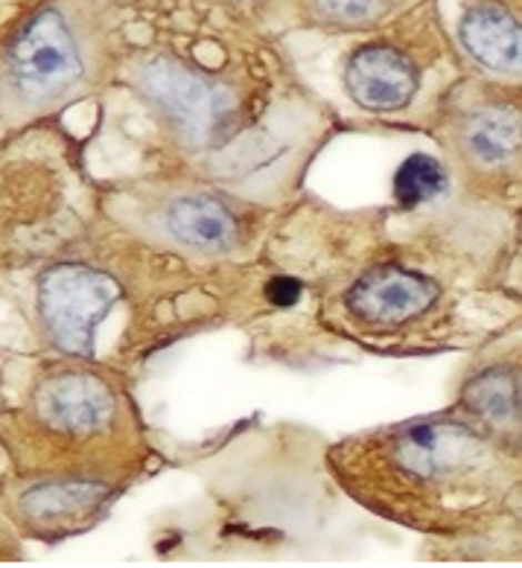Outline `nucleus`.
<instances>
[{
	"mask_svg": "<svg viewBox=\"0 0 522 568\" xmlns=\"http://www.w3.org/2000/svg\"><path fill=\"white\" fill-rule=\"evenodd\" d=\"M328 464L357 501L421 528L482 510L508 478L491 440L461 423H412L351 437L330 449Z\"/></svg>",
	"mask_w": 522,
	"mask_h": 568,
	"instance_id": "1",
	"label": "nucleus"
},
{
	"mask_svg": "<svg viewBox=\"0 0 522 568\" xmlns=\"http://www.w3.org/2000/svg\"><path fill=\"white\" fill-rule=\"evenodd\" d=\"M446 149L482 184L522 181V100L511 94L461 97L446 114Z\"/></svg>",
	"mask_w": 522,
	"mask_h": 568,
	"instance_id": "2",
	"label": "nucleus"
},
{
	"mask_svg": "<svg viewBox=\"0 0 522 568\" xmlns=\"http://www.w3.org/2000/svg\"><path fill=\"white\" fill-rule=\"evenodd\" d=\"M143 88L149 100L164 111V118H170L175 132L199 146L225 138L240 114V102L225 85L170 59H158L143 68Z\"/></svg>",
	"mask_w": 522,
	"mask_h": 568,
	"instance_id": "3",
	"label": "nucleus"
},
{
	"mask_svg": "<svg viewBox=\"0 0 522 568\" xmlns=\"http://www.w3.org/2000/svg\"><path fill=\"white\" fill-rule=\"evenodd\" d=\"M32 420L68 444H91L123 428L120 394L88 371H59L32 394Z\"/></svg>",
	"mask_w": 522,
	"mask_h": 568,
	"instance_id": "4",
	"label": "nucleus"
},
{
	"mask_svg": "<svg viewBox=\"0 0 522 568\" xmlns=\"http://www.w3.org/2000/svg\"><path fill=\"white\" fill-rule=\"evenodd\" d=\"M118 288L88 265H53L39 286L41 324L59 351L71 356H94V333L109 315Z\"/></svg>",
	"mask_w": 522,
	"mask_h": 568,
	"instance_id": "5",
	"label": "nucleus"
},
{
	"mask_svg": "<svg viewBox=\"0 0 522 568\" xmlns=\"http://www.w3.org/2000/svg\"><path fill=\"white\" fill-rule=\"evenodd\" d=\"M7 68L12 85L24 100L50 102L68 94L82 73L71 27L53 9L36 16L9 50Z\"/></svg>",
	"mask_w": 522,
	"mask_h": 568,
	"instance_id": "6",
	"label": "nucleus"
},
{
	"mask_svg": "<svg viewBox=\"0 0 522 568\" xmlns=\"http://www.w3.org/2000/svg\"><path fill=\"white\" fill-rule=\"evenodd\" d=\"M441 288L418 272L400 265H380L362 274L344 297L348 312L368 327H398L435 304Z\"/></svg>",
	"mask_w": 522,
	"mask_h": 568,
	"instance_id": "7",
	"label": "nucleus"
},
{
	"mask_svg": "<svg viewBox=\"0 0 522 568\" xmlns=\"http://www.w3.org/2000/svg\"><path fill=\"white\" fill-rule=\"evenodd\" d=\"M344 85L357 105L368 111H400L414 100L421 77L412 59L389 44H368L348 59Z\"/></svg>",
	"mask_w": 522,
	"mask_h": 568,
	"instance_id": "8",
	"label": "nucleus"
},
{
	"mask_svg": "<svg viewBox=\"0 0 522 568\" xmlns=\"http://www.w3.org/2000/svg\"><path fill=\"white\" fill-rule=\"evenodd\" d=\"M461 41L475 62L499 73H522V24L502 0H479L461 18Z\"/></svg>",
	"mask_w": 522,
	"mask_h": 568,
	"instance_id": "9",
	"label": "nucleus"
},
{
	"mask_svg": "<svg viewBox=\"0 0 522 568\" xmlns=\"http://www.w3.org/2000/svg\"><path fill=\"white\" fill-rule=\"evenodd\" d=\"M167 231L188 248L217 254L240 242V219L217 195L188 193L167 207Z\"/></svg>",
	"mask_w": 522,
	"mask_h": 568,
	"instance_id": "10",
	"label": "nucleus"
},
{
	"mask_svg": "<svg viewBox=\"0 0 522 568\" xmlns=\"http://www.w3.org/2000/svg\"><path fill=\"white\" fill-rule=\"evenodd\" d=\"M464 405L496 435L522 428V379L511 367H491L470 379Z\"/></svg>",
	"mask_w": 522,
	"mask_h": 568,
	"instance_id": "11",
	"label": "nucleus"
},
{
	"mask_svg": "<svg viewBox=\"0 0 522 568\" xmlns=\"http://www.w3.org/2000/svg\"><path fill=\"white\" fill-rule=\"evenodd\" d=\"M106 487L97 481H56L36 487L24 496V514L39 521H62L97 514L106 501Z\"/></svg>",
	"mask_w": 522,
	"mask_h": 568,
	"instance_id": "12",
	"label": "nucleus"
},
{
	"mask_svg": "<svg viewBox=\"0 0 522 568\" xmlns=\"http://www.w3.org/2000/svg\"><path fill=\"white\" fill-rule=\"evenodd\" d=\"M446 184H450V175H446L444 164H438L435 158L429 155H412L405 158L394 175V195L403 211H414V207L438 199Z\"/></svg>",
	"mask_w": 522,
	"mask_h": 568,
	"instance_id": "13",
	"label": "nucleus"
},
{
	"mask_svg": "<svg viewBox=\"0 0 522 568\" xmlns=\"http://www.w3.org/2000/svg\"><path fill=\"white\" fill-rule=\"evenodd\" d=\"M307 3L312 16L333 27L374 24L391 7V0H307Z\"/></svg>",
	"mask_w": 522,
	"mask_h": 568,
	"instance_id": "14",
	"label": "nucleus"
},
{
	"mask_svg": "<svg viewBox=\"0 0 522 568\" xmlns=\"http://www.w3.org/2000/svg\"><path fill=\"white\" fill-rule=\"evenodd\" d=\"M298 292H301V288H298L295 281H274L272 301L274 304H292L298 297Z\"/></svg>",
	"mask_w": 522,
	"mask_h": 568,
	"instance_id": "15",
	"label": "nucleus"
}]
</instances>
